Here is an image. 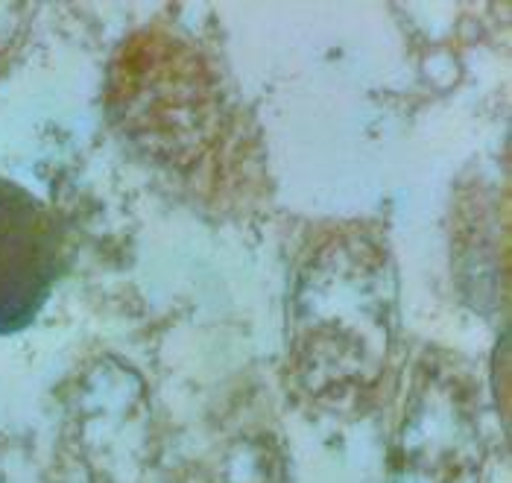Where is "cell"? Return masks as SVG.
I'll return each instance as SVG.
<instances>
[{
	"mask_svg": "<svg viewBox=\"0 0 512 483\" xmlns=\"http://www.w3.org/2000/svg\"><path fill=\"white\" fill-rule=\"evenodd\" d=\"M65 267L53 211L0 176V334L36 320Z\"/></svg>",
	"mask_w": 512,
	"mask_h": 483,
	"instance_id": "obj_1",
	"label": "cell"
}]
</instances>
